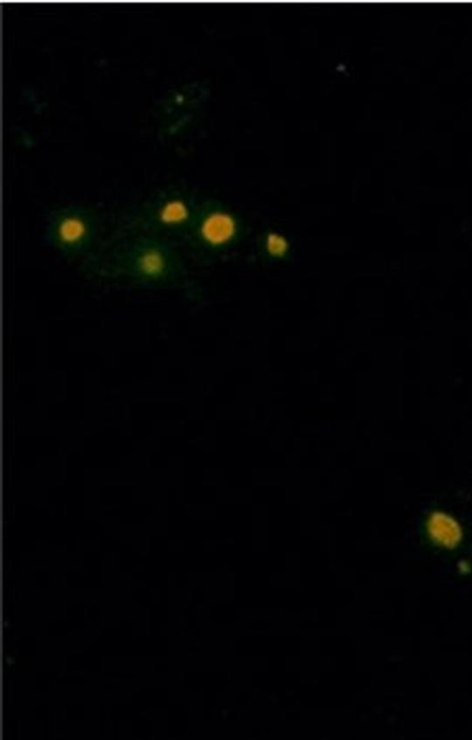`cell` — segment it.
Returning a JSON list of instances; mask_svg holds the SVG:
<instances>
[{"instance_id": "obj_3", "label": "cell", "mask_w": 472, "mask_h": 740, "mask_svg": "<svg viewBox=\"0 0 472 740\" xmlns=\"http://www.w3.org/2000/svg\"><path fill=\"white\" fill-rule=\"evenodd\" d=\"M139 267L146 276H159L165 267L164 256L157 250H148L139 258Z\"/></svg>"}, {"instance_id": "obj_1", "label": "cell", "mask_w": 472, "mask_h": 740, "mask_svg": "<svg viewBox=\"0 0 472 740\" xmlns=\"http://www.w3.org/2000/svg\"><path fill=\"white\" fill-rule=\"evenodd\" d=\"M202 235L211 244H221L228 240L234 232V223L228 217L221 214L209 216L203 223Z\"/></svg>"}, {"instance_id": "obj_4", "label": "cell", "mask_w": 472, "mask_h": 740, "mask_svg": "<svg viewBox=\"0 0 472 740\" xmlns=\"http://www.w3.org/2000/svg\"><path fill=\"white\" fill-rule=\"evenodd\" d=\"M188 209L185 204L179 200L170 201L162 208L160 218L162 223L174 225L183 223L188 218Z\"/></svg>"}, {"instance_id": "obj_2", "label": "cell", "mask_w": 472, "mask_h": 740, "mask_svg": "<svg viewBox=\"0 0 472 740\" xmlns=\"http://www.w3.org/2000/svg\"><path fill=\"white\" fill-rule=\"evenodd\" d=\"M58 237L67 244H73L80 242L86 234V225L77 217L64 218L58 225Z\"/></svg>"}]
</instances>
